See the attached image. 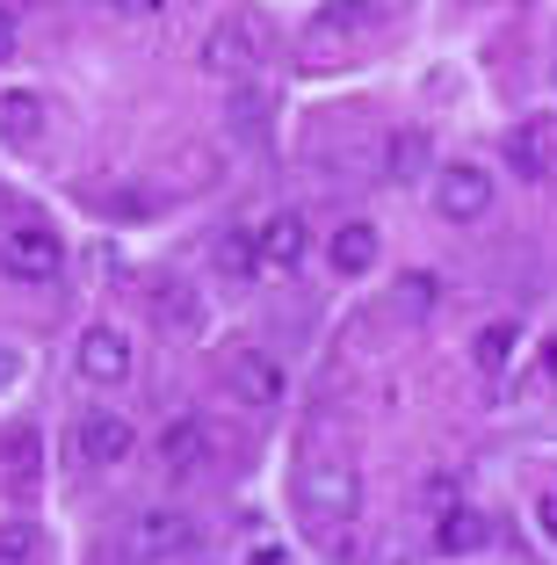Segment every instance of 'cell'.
I'll list each match as a JSON object with an SVG mask.
<instances>
[{"mask_svg":"<svg viewBox=\"0 0 557 565\" xmlns=\"http://www.w3.org/2000/svg\"><path fill=\"white\" fill-rule=\"evenodd\" d=\"M254 239H261L268 276H290V268H304V254H312V225H304L297 211H276L268 225H254Z\"/></svg>","mask_w":557,"mask_h":565,"instance_id":"8","label":"cell"},{"mask_svg":"<svg viewBox=\"0 0 557 565\" xmlns=\"http://www.w3.org/2000/svg\"><path fill=\"white\" fill-rule=\"evenodd\" d=\"M73 355H81V377L87 384H124V377H131V333L109 327V319H95V327L81 333V349H73Z\"/></svg>","mask_w":557,"mask_h":565,"instance_id":"7","label":"cell"},{"mask_svg":"<svg viewBox=\"0 0 557 565\" xmlns=\"http://www.w3.org/2000/svg\"><path fill=\"white\" fill-rule=\"evenodd\" d=\"M0 276L8 282H58L66 276V239L51 233V225H36V217L8 225L0 233Z\"/></svg>","mask_w":557,"mask_h":565,"instance_id":"1","label":"cell"},{"mask_svg":"<svg viewBox=\"0 0 557 565\" xmlns=\"http://www.w3.org/2000/svg\"><path fill=\"white\" fill-rule=\"evenodd\" d=\"M507 167L522 174V182H550L557 131H550V124H522V131H507Z\"/></svg>","mask_w":557,"mask_h":565,"instance_id":"14","label":"cell"},{"mask_svg":"<svg viewBox=\"0 0 557 565\" xmlns=\"http://www.w3.org/2000/svg\"><path fill=\"white\" fill-rule=\"evenodd\" d=\"M355 508H362V479H355L347 465L304 471V515H312V522H326V530H347V522H355Z\"/></svg>","mask_w":557,"mask_h":565,"instance_id":"3","label":"cell"},{"mask_svg":"<svg viewBox=\"0 0 557 565\" xmlns=\"http://www.w3.org/2000/svg\"><path fill=\"white\" fill-rule=\"evenodd\" d=\"M15 36H22V30H15V15H0V66L15 58Z\"/></svg>","mask_w":557,"mask_h":565,"instance_id":"24","label":"cell"},{"mask_svg":"<svg viewBox=\"0 0 557 565\" xmlns=\"http://www.w3.org/2000/svg\"><path fill=\"white\" fill-rule=\"evenodd\" d=\"M160 465L174 471V479H196L203 465H211V428L203 420H167V435H160Z\"/></svg>","mask_w":557,"mask_h":565,"instance_id":"11","label":"cell"},{"mask_svg":"<svg viewBox=\"0 0 557 565\" xmlns=\"http://www.w3.org/2000/svg\"><path fill=\"white\" fill-rule=\"evenodd\" d=\"M203 66L225 73V81H254L268 66V22L261 15H225L203 44Z\"/></svg>","mask_w":557,"mask_h":565,"instance_id":"2","label":"cell"},{"mask_svg":"<svg viewBox=\"0 0 557 565\" xmlns=\"http://www.w3.org/2000/svg\"><path fill=\"white\" fill-rule=\"evenodd\" d=\"M225 124H232L239 146H261V138H268V87L261 81H239V87H232V102H225Z\"/></svg>","mask_w":557,"mask_h":565,"instance_id":"15","label":"cell"},{"mask_svg":"<svg viewBox=\"0 0 557 565\" xmlns=\"http://www.w3.org/2000/svg\"><path fill=\"white\" fill-rule=\"evenodd\" d=\"M485 536H492V522L478 515V508H435V551L442 558H471V551H485Z\"/></svg>","mask_w":557,"mask_h":565,"instance_id":"13","label":"cell"},{"mask_svg":"<svg viewBox=\"0 0 557 565\" xmlns=\"http://www.w3.org/2000/svg\"><path fill=\"white\" fill-rule=\"evenodd\" d=\"M435 298H442V282L427 276V268H413V276L392 282V305H398L406 319H427V312H435Z\"/></svg>","mask_w":557,"mask_h":565,"instance_id":"21","label":"cell"},{"mask_svg":"<svg viewBox=\"0 0 557 565\" xmlns=\"http://www.w3.org/2000/svg\"><path fill=\"white\" fill-rule=\"evenodd\" d=\"M73 449H81V465H95V471H116L124 457L138 449V435H131V420L124 414H81V428H73Z\"/></svg>","mask_w":557,"mask_h":565,"instance_id":"6","label":"cell"},{"mask_svg":"<svg viewBox=\"0 0 557 565\" xmlns=\"http://www.w3.org/2000/svg\"><path fill=\"white\" fill-rule=\"evenodd\" d=\"M536 530L557 544V493H543V500H536Z\"/></svg>","mask_w":557,"mask_h":565,"instance_id":"22","label":"cell"},{"mask_svg":"<svg viewBox=\"0 0 557 565\" xmlns=\"http://www.w3.org/2000/svg\"><path fill=\"white\" fill-rule=\"evenodd\" d=\"M0 565H30V551H15V544H0Z\"/></svg>","mask_w":557,"mask_h":565,"instance_id":"26","label":"cell"},{"mask_svg":"<svg viewBox=\"0 0 557 565\" xmlns=\"http://www.w3.org/2000/svg\"><path fill=\"white\" fill-rule=\"evenodd\" d=\"M152 319L189 341V333L203 327V290H196V282H181V276H160V282H152Z\"/></svg>","mask_w":557,"mask_h":565,"instance_id":"12","label":"cell"},{"mask_svg":"<svg viewBox=\"0 0 557 565\" xmlns=\"http://www.w3.org/2000/svg\"><path fill=\"white\" fill-rule=\"evenodd\" d=\"M109 8H116V15H160L167 0H109Z\"/></svg>","mask_w":557,"mask_h":565,"instance_id":"23","label":"cell"},{"mask_svg":"<svg viewBox=\"0 0 557 565\" xmlns=\"http://www.w3.org/2000/svg\"><path fill=\"white\" fill-rule=\"evenodd\" d=\"M435 211H442L449 225H478V217L492 211V174L471 167V160L442 167V174H435Z\"/></svg>","mask_w":557,"mask_h":565,"instance_id":"4","label":"cell"},{"mask_svg":"<svg viewBox=\"0 0 557 565\" xmlns=\"http://www.w3.org/2000/svg\"><path fill=\"white\" fill-rule=\"evenodd\" d=\"M0 138H8V146H36V138H44V102L36 95H0Z\"/></svg>","mask_w":557,"mask_h":565,"instance_id":"18","label":"cell"},{"mask_svg":"<svg viewBox=\"0 0 557 565\" xmlns=\"http://www.w3.org/2000/svg\"><path fill=\"white\" fill-rule=\"evenodd\" d=\"M326 262L341 268V276H362V268H377V225H362V217H347L341 233L326 239Z\"/></svg>","mask_w":557,"mask_h":565,"instance_id":"16","label":"cell"},{"mask_svg":"<svg viewBox=\"0 0 557 565\" xmlns=\"http://www.w3.org/2000/svg\"><path fill=\"white\" fill-rule=\"evenodd\" d=\"M15 377H22V355H15V349H0V392H8Z\"/></svg>","mask_w":557,"mask_h":565,"instance_id":"25","label":"cell"},{"mask_svg":"<svg viewBox=\"0 0 557 565\" xmlns=\"http://www.w3.org/2000/svg\"><path fill=\"white\" fill-rule=\"evenodd\" d=\"M225 392L239 406H254V414H268L282 399V363L268 349H232L225 355Z\"/></svg>","mask_w":557,"mask_h":565,"instance_id":"5","label":"cell"},{"mask_svg":"<svg viewBox=\"0 0 557 565\" xmlns=\"http://www.w3.org/2000/svg\"><path fill=\"white\" fill-rule=\"evenodd\" d=\"M131 551L138 558H181V551H196V522L174 515V508H152V515L131 522Z\"/></svg>","mask_w":557,"mask_h":565,"instance_id":"9","label":"cell"},{"mask_svg":"<svg viewBox=\"0 0 557 565\" xmlns=\"http://www.w3.org/2000/svg\"><path fill=\"white\" fill-rule=\"evenodd\" d=\"M427 167H435V146H427V131H398L392 152H384V174H392V182H420Z\"/></svg>","mask_w":557,"mask_h":565,"instance_id":"19","label":"cell"},{"mask_svg":"<svg viewBox=\"0 0 557 565\" xmlns=\"http://www.w3.org/2000/svg\"><path fill=\"white\" fill-rule=\"evenodd\" d=\"M217 268H225L232 282L268 276V268H261V239H254V233H225V239H217Z\"/></svg>","mask_w":557,"mask_h":565,"instance_id":"20","label":"cell"},{"mask_svg":"<svg viewBox=\"0 0 557 565\" xmlns=\"http://www.w3.org/2000/svg\"><path fill=\"white\" fill-rule=\"evenodd\" d=\"M36 471H44V435L30 428V420H15V428H0V486H15V493H30Z\"/></svg>","mask_w":557,"mask_h":565,"instance_id":"10","label":"cell"},{"mask_svg":"<svg viewBox=\"0 0 557 565\" xmlns=\"http://www.w3.org/2000/svg\"><path fill=\"white\" fill-rule=\"evenodd\" d=\"M514 349H522V327H514V319H492V327H478V333H471V363L485 370V377H500Z\"/></svg>","mask_w":557,"mask_h":565,"instance_id":"17","label":"cell"}]
</instances>
